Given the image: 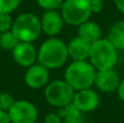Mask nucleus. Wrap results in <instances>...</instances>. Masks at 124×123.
Here are the masks:
<instances>
[{
    "mask_svg": "<svg viewBox=\"0 0 124 123\" xmlns=\"http://www.w3.org/2000/svg\"><path fill=\"white\" fill-rule=\"evenodd\" d=\"M69 57L68 46L59 38H49L40 46L37 52L39 63L47 69H58Z\"/></svg>",
    "mask_w": 124,
    "mask_h": 123,
    "instance_id": "obj_1",
    "label": "nucleus"
},
{
    "mask_svg": "<svg viewBox=\"0 0 124 123\" xmlns=\"http://www.w3.org/2000/svg\"><path fill=\"white\" fill-rule=\"evenodd\" d=\"M96 70L92 63L86 60L74 61L65 71V81L74 91L89 88L95 83Z\"/></svg>",
    "mask_w": 124,
    "mask_h": 123,
    "instance_id": "obj_2",
    "label": "nucleus"
},
{
    "mask_svg": "<svg viewBox=\"0 0 124 123\" xmlns=\"http://www.w3.org/2000/svg\"><path fill=\"white\" fill-rule=\"evenodd\" d=\"M89 59L95 69H112L118 60L116 48L109 39H98L92 44Z\"/></svg>",
    "mask_w": 124,
    "mask_h": 123,
    "instance_id": "obj_3",
    "label": "nucleus"
},
{
    "mask_svg": "<svg viewBox=\"0 0 124 123\" xmlns=\"http://www.w3.org/2000/svg\"><path fill=\"white\" fill-rule=\"evenodd\" d=\"M11 31L20 41L32 43L41 32L40 21L32 13H23L15 19Z\"/></svg>",
    "mask_w": 124,
    "mask_h": 123,
    "instance_id": "obj_4",
    "label": "nucleus"
},
{
    "mask_svg": "<svg viewBox=\"0 0 124 123\" xmlns=\"http://www.w3.org/2000/svg\"><path fill=\"white\" fill-rule=\"evenodd\" d=\"M61 7L62 17L71 25H81L93 13L88 0H65Z\"/></svg>",
    "mask_w": 124,
    "mask_h": 123,
    "instance_id": "obj_5",
    "label": "nucleus"
},
{
    "mask_svg": "<svg viewBox=\"0 0 124 123\" xmlns=\"http://www.w3.org/2000/svg\"><path fill=\"white\" fill-rule=\"evenodd\" d=\"M45 97L50 105L62 108L73 101L74 89L66 81H54L46 88Z\"/></svg>",
    "mask_w": 124,
    "mask_h": 123,
    "instance_id": "obj_6",
    "label": "nucleus"
},
{
    "mask_svg": "<svg viewBox=\"0 0 124 123\" xmlns=\"http://www.w3.org/2000/svg\"><path fill=\"white\" fill-rule=\"evenodd\" d=\"M11 123H35L37 120V109L32 102L20 100L8 111Z\"/></svg>",
    "mask_w": 124,
    "mask_h": 123,
    "instance_id": "obj_7",
    "label": "nucleus"
},
{
    "mask_svg": "<svg viewBox=\"0 0 124 123\" xmlns=\"http://www.w3.org/2000/svg\"><path fill=\"white\" fill-rule=\"evenodd\" d=\"M12 51L14 61L22 67H31L37 59V51L32 43L20 41Z\"/></svg>",
    "mask_w": 124,
    "mask_h": 123,
    "instance_id": "obj_8",
    "label": "nucleus"
},
{
    "mask_svg": "<svg viewBox=\"0 0 124 123\" xmlns=\"http://www.w3.org/2000/svg\"><path fill=\"white\" fill-rule=\"evenodd\" d=\"M120 82V76L113 69L98 70V72H96L95 84L102 92L106 93L114 92L118 89Z\"/></svg>",
    "mask_w": 124,
    "mask_h": 123,
    "instance_id": "obj_9",
    "label": "nucleus"
},
{
    "mask_svg": "<svg viewBox=\"0 0 124 123\" xmlns=\"http://www.w3.org/2000/svg\"><path fill=\"white\" fill-rule=\"evenodd\" d=\"M49 80V72L43 64H33L26 71L24 81L31 88H40L45 86Z\"/></svg>",
    "mask_w": 124,
    "mask_h": 123,
    "instance_id": "obj_10",
    "label": "nucleus"
},
{
    "mask_svg": "<svg viewBox=\"0 0 124 123\" xmlns=\"http://www.w3.org/2000/svg\"><path fill=\"white\" fill-rule=\"evenodd\" d=\"M72 102L82 112H87V111L95 110L98 107L99 97L96 92H94L93 89L85 88L81 89L76 94H74V98H73Z\"/></svg>",
    "mask_w": 124,
    "mask_h": 123,
    "instance_id": "obj_11",
    "label": "nucleus"
},
{
    "mask_svg": "<svg viewBox=\"0 0 124 123\" xmlns=\"http://www.w3.org/2000/svg\"><path fill=\"white\" fill-rule=\"evenodd\" d=\"M40 24L41 31H44L47 35H58L63 27V17L56 10H48L44 13Z\"/></svg>",
    "mask_w": 124,
    "mask_h": 123,
    "instance_id": "obj_12",
    "label": "nucleus"
},
{
    "mask_svg": "<svg viewBox=\"0 0 124 123\" xmlns=\"http://www.w3.org/2000/svg\"><path fill=\"white\" fill-rule=\"evenodd\" d=\"M92 44L86 41L85 39L81 37H75L70 41L68 45V52L69 56L73 58L74 61H82L89 58V52Z\"/></svg>",
    "mask_w": 124,
    "mask_h": 123,
    "instance_id": "obj_13",
    "label": "nucleus"
},
{
    "mask_svg": "<svg viewBox=\"0 0 124 123\" xmlns=\"http://www.w3.org/2000/svg\"><path fill=\"white\" fill-rule=\"evenodd\" d=\"M78 36L85 39L89 44H93L101 38V30L96 23L90 21H85L78 25Z\"/></svg>",
    "mask_w": 124,
    "mask_h": 123,
    "instance_id": "obj_14",
    "label": "nucleus"
},
{
    "mask_svg": "<svg viewBox=\"0 0 124 123\" xmlns=\"http://www.w3.org/2000/svg\"><path fill=\"white\" fill-rule=\"evenodd\" d=\"M59 115L65 123H83L84 121L83 112L73 102L60 108Z\"/></svg>",
    "mask_w": 124,
    "mask_h": 123,
    "instance_id": "obj_15",
    "label": "nucleus"
},
{
    "mask_svg": "<svg viewBox=\"0 0 124 123\" xmlns=\"http://www.w3.org/2000/svg\"><path fill=\"white\" fill-rule=\"evenodd\" d=\"M108 39L113 44L116 49L124 50V21L119 22L112 26Z\"/></svg>",
    "mask_w": 124,
    "mask_h": 123,
    "instance_id": "obj_16",
    "label": "nucleus"
},
{
    "mask_svg": "<svg viewBox=\"0 0 124 123\" xmlns=\"http://www.w3.org/2000/svg\"><path fill=\"white\" fill-rule=\"evenodd\" d=\"M19 43L20 40L13 34L12 31L0 33V47L4 50H13Z\"/></svg>",
    "mask_w": 124,
    "mask_h": 123,
    "instance_id": "obj_17",
    "label": "nucleus"
},
{
    "mask_svg": "<svg viewBox=\"0 0 124 123\" xmlns=\"http://www.w3.org/2000/svg\"><path fill=\"white\" fill-rule=\"evenodd\" d=\"M21 0H0V13H11L20 6Z\"/></svg>",
    "mask_w": 124,
    "mask_h": 123,
    "instance_id": "obj_18",
    "label": "nucleus"
},
{
    "mask_svg": "<svg viewBox=\"0 0 124 123\" xmlns=\"http://www.w3.org/2000/svg\"><path fill=\"white\" fill-rule=\"evenodd\" d=\"M15 100L12 97V95L8 93H2L0 94V109L4 111H9L10 108L14 105Z\"/></svg>",
    "mask_w": 124,
    "mask_h": 123,
    "instance_id": "obj_19",
    "label": "nucleus"
},
{
    "mask_svg": "<svg viewBox=\"0 0 124 123\" xmlns=\"http://www.w3.org/2000/svg\"><path fill=\"white\" fill-rule=\"evenodd\" d=\"M12 24L13 23L10 13H0V33L11 31Z\"/></svg>",
    "mask_w": 124,
    "mask_h": 123,
    "instance_id": "obj_20",
    "label": "nucleus"
},
{
    "mask_svg": "<svg viewBox=\"0 0 124 123\" xmlns=\"http://www.w3.org/2000/svg\"><path fill=\"white\" fill-rule=\"evenodd\" d=\"M38 4L46 10H56L62 6L63 0H37Z\"/></svg>",
    "mask_w": 124,
    "mask_h": 123,
    "instance_id": "obj_21",
    "label": "nucleus"
},
{
    "mask_svg": "<svg viewBox=\"0 0 124 123\" xmlns=\"http://www.w3.org/2000/svg\"><path fill=\"white\" fill-rule=\"evenodd\" d=\"M45 123H62V119L57 113H48L45 118Z\"/></svg>",
    "mask_w": 124,
    "mask_h": 123,
    "instance_id": "obj_22",
    "label": "nucleus"
},
{
    "mask_svg": "<svg viewBox=\"0 0 124 123\" xmlns=\"http://www.w3.org/2000/svg\"><path fill=\"white\" fill-rule=\"evenodd\" d=\"M92 7L93 12H100L102 9V2L103 0H88Z\"/></svg>",
    "mask_w": 124,
    "mask_h": 123,
    "instance_id": "obj_23",
    "label": "nucleus"
},
{
    "mask_svg": "<svg viewBox=\"0 0 124 123\" xmlns=\"http://www.w3.org/2000/svg\"><path fill=\"white\" fill-rule=\"evenodd\" d=\"M0 123H11L10 115H9L8 111L0 109Z\"/></svg>",
    "mask_w": 124,
    "mask_h": 123,
    "instance_id": "obj_24",
    "label": "nucleus"
},
{
    "mask_svg": "<svg viewBox=\"0 0 124 123\" xmlns=\"http://www.w3.org/2000/svg\"><path fill=\"white\" fill-rule=\"evenodd\" d=\"M118 95H119V98L124 102V80L122 81V82H120V84H119Z\"/></svg>",
    "mask_w": 124,
    "mask_h": 123,
    "instance_id": "obj_25",
    "label": "nucleus"
},
{
    "mask_svg": "<svg viewBox=\"0 0 124 123\" xmlns=\"http://www.w3.org/2000/svg\"><path fill=\"white\" fill-rule=\"evenodd\" d=\"M114 2L116 4V8L122 13H124V0H114Z\"/></svg>",
    "mask_w": 124,
    "mask_h": 123,
    "instance_id": "obj_26",
    "label": "nucleus"
},
{
    "mask_svg": "<svg viewBox=\"0 0 124 123\" xmlns=\"http://www.w3.org/2000/svg\"><path fill=\"white\" fill-rule=\"evenodd\" d=\"M64 123H65V122H64Z\"/></svg>",
    "mask_w": 124,
    "mask_h": 123,
    "instance_id": "obj_27",
    "label": "nucleus"
}]
</instances>
